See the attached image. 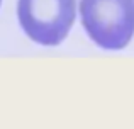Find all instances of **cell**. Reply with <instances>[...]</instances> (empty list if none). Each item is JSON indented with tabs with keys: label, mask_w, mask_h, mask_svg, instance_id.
<instances>
[{
	"label": "cell",
	"mask_w": 134,
	"mask_h": 129,
	"mask_svg": "<svg viewBox=\"0 0 134 129\" xmlns=\"http://www.w3.org/2000/svg\"><path fill=\"white\" fill-rule=\"evenodd\" d=\"M80 19L98 48L119 51L134 37V0H80Z\"/></svg>",
	"instance_id": "obj_1"
},
{
	"label": "cell",
	"mask_w": 134,
	"mask_h": 129,
	"mask_svg": "<svg viewBox=\"0 0 134 129\" xmlns=\"http://www.w3.org/2000/svg\"><path fill=\"white\" fill-rule=\"evenodd\" d=\"M76 15V0H19L17 17L26 36L43 46L68 37Z\"/></svg>",
	"instance_id": "obj_2"
},
{
	"label": "cell",
	"mask_w": 134,
	"mask_h": 129,
	"mask_svg": "<svg viewBox=\"0 0 134 129\" xmlns=\"http://www.w3.org/2000/svg\"><path fill=\"white\" fill-rule=\"evenodd\" d=\"M0 3H2V0H0Z\"/></svg>",
	"instance_id": "obj_3"
}]
</instances>
